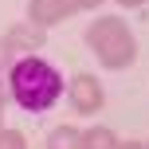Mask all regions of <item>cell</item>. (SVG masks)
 Here are the masks:
<instances>
[{"label":"cell","mask_w":149,"mask_h":149,"mask_svg":"<svg viewBox=\"0 0 149 149\" xmlns=\"http://www.w3.org/2000/svg\"><path fill=\"white\" fill-rule=\"evenodd\" d=\"M47 149H79V141H74L71 130H55V137H51V145H47Z\"/></svg>","instance_id":"cell-3"},{"label":"cell","mask_w":149,"mask_h":149,"mask_svg":"<svg viewBox=\"0 0 149 149\" xmlns=\"http://www.w3.org/2000/svg\"><path fill=\"white\" fill-rule=\"evenodd\" d=\"M86 149H118V141H114L106 130H90L86 134Z\"/></svg>","instance_id":"cell-2"},{"label":"cell","mask_w":149,"mask_h":149,"mask_svg":"<svg viewBox=\"0 0 149 149\" xmlns=\"http://www.w3.org/2000/svg\"><path fill=\"white\" fill-rule=\"evenodd\" d=\"M126 149H137V145H126Z\"/></svg>","instance_id":"cell-4"},{"label":"cell","mask_w":149,"mask_h":149,"mask_svg":"<svg viewBox=\"0 0 149 149\" xmlns=\"http://www.w3.org/2000/svg\"><path fill=\"white\" fill-rule=\"evenodd\" d=\"M8 86H12V98L24 110H43V106H51L55 98H59L63 79H59V71H55L51 63H43L39 55H24L20 63H12Z\"/></svg>","instance_id":"cell-1"}]
</instances>
